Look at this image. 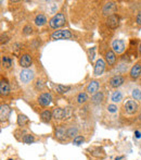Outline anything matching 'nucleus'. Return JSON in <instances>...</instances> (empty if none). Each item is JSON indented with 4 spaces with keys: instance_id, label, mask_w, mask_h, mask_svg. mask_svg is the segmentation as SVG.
Wrapping results in <instances>:
<instances>
[{
    "instance_id": "f257e3e1",
    "label": "nucleus",
    "mask_w": 141,
    "mask_h": 160,
    "mask_svg": "<svg viewBox=\"0 0 141 160\" xmlns=\"http://www.w3.org/2000/svg\"><path fill=\"white\" fill-rule=\"evenodd\" d=\"M73 115V110L70 108H54L52 111V119L56 121L70 119Z\"/></svg>"
},
{
    "instance_id": "f03ea898",
    "label": "nucleus",
    "mask_w": 141,
    "mask_h": 160,
    "mask_svg": "<svg viewBox=\"0 0 141 160\" xmlns=\"http://www.w3.org/2000/svg\"><path fill=\"white\" fill-rule=\"evenodd\" d=\"M65 21H66V19H65L64 13H62V12L57 13L56 15H53V17L49 20V26L51 28H59L62 25H64Z\"/></svg>"
},
{
    "instance_id": "7ed1b4c3",
    "label": "nucleus",
    "mask_w": 141,
    "mask_h": 160,
    "mask_svg": "<svg viewBox=\"0 0 141 160\" xmlns=\"http://www.w3.org/2000/svg\"><path fill=\"white\" fill-rule=\"evenodd\" d=\"M124 109H125V112L127 114H136V113L139 111V105L136 100L134 99H127L124 104Z\"/></svg>"
},
{
    "instance_id": "20e7f679",
    "label": "nucleus",
    "mask_w": 141,
    "mask_h": 160,
    "mask_svg": "<svg viewBox=\"0 0 141 160\" xmlns=\"http://www.w3.org/2000/svg\"><path fill=\"white\" fill-rule=\"evenodd\" d=\"M72 37V33L69 30H59L50 35L52 41H60V39H70Z\"/></svg>"
},
{
    "instance_id": "39448f33",
    "label": "nucleus",
    "mask_w": 141,
    "mask_h": 160,
    "mask_svg": "<svg viewBox=\"0 0 141 160\" xmlns=\"http://www.w3.org/2000/svg\"><path fill=\"white\" fill-rule=\"evenodd\" d=\"M20 80L22 83L28 84L34 80V71L30 70V69H24L20 73Z\"/></svg>"
},
{
    "instance_id": "423d86ee",
    "label": "nucleus",
    "mask_w": 141,
    "mask_h": 160,
    "mask_svg": "<svg viewBox=\"0 0 141 160\" xmlns=\"http://www.w3.org/2000/svg\"><path fill=\"white\" fill-rule=\"evenodd\" d=\"M117 11V4L115 2H107L104 4L102 9V14L104 17H111V15H114V13Z\"/></svg>"
},
{
    "instance_id": "0eeeda50",
    "label": "nucleus",
    "mask_w": 141,
    "mask_h": 160,
    "mask_svg": "<svg viewBox=\"0 0 141 160\" xmlns=\"http://www.w3.org/2000/svg\"><path fill=\"white\" fill-rule=\"evenodd\" d=\"M125 43L124 41H122V39H115V41H113V43H112V50H113L115 53H123L125 51Z\"/></svg>"
},
{
    "instance_id": "6e6552de",
    "label": "nucleus",
    "mask_w": 141,
    "mask_h": 160,
    "mask_svg": "<svg viewBox=\"0 0 141 160\" xmlns=\"http://www.w3.org/2000/svg\"><path fill=\"white\" fill-rule=\"evenodd\" d=\"M105 70V62L103 59H98L96 62V65H94V70H93V75L94 76H100L102 75V73Z\"/></svg>"
},
{
    "instance_id": "1a4fd4ad",
    "label": "nucleus",
    "mask_w": 141,
    "mask_h": 160,
    "mask_svg": "<svg viewBox=\"0 0 141 160\" xmlns=\"http://www.w3.org/2000/svg\"><path fill=\"white\" fill-rule=\"evenodd\" d=\"M125 82V77L123 75H114L113 77H111L109 81V84L111 87L113 88H117L121 85H123Z\"/></svg>"
},
{
    "instance_id": "9d476101",
    "label": "nucleus",
    "mask_w": 141,
    "mask_h": 160,
    "mask_svg": "<svg viewBox=\"0 0 141 160\" xmlns=\"http://www.w3.org/2000/svg\"><path fill=\"white\" fill-rule=\"evenodd\" d=\"M38 103L39 105L43 107H48L52 103V96L50 93H43L40 96L38 97Z\"/></svg>"
},
{
    "instance_id": "9b49d317",
    "label": "nucleus",
    "mask_w": 141,
    "mask_h": 160,
    "mask_svg": "<svg viewBox=\"0 0 141 160\" xmlns=\"http://www.w3.org/2000/svg\"><path fill=\"white\" fill-rule=\"evenodd\" d=\"M54 136L60 142L66 141V139L69 138V137H67V130L65 128H63V126H59L56 130V132H54Z\"/></svg>"
},
{
    "instance_id": "f8f14e48",
    "label": "nucleus",
    "mask_w": 141,
    "mask_h": 160,
    "mask_svg": "<svg viewBox=\"0 0 141 160\" xmlns=\"http://www.w3.org/2000/svg\"><path fill=\"white\" fill-rule=\"evenodd\" d=\"M19 63H20V65H21L22 68H24V69H28L30 65H32V63H33V59H32V57H30V55H27V53H25V55H22L21 57H20V59H19Z\"/></svg>"
},
{
    "instance_id": "ddd939ff",
    "label": "nucleus",
    "mask_w": 141,
    "mask_h": 160,
    "mask_svg": "<svg viewBox=\"0 0 141 160\" xmlns=\"http://www.w3.org/2000/svg\"><path fill=\"white\" fill-rule=\"evenodd\" d=\"M99 87H100V84H99L98 81H91L88 84L87 87H86V93H87V94L94 95L96 93H98Z\"/></svg>"
},
{
    "instance_id": "4468645a",
    "label": "nucleus",
    "mask_w": 141,
    "mask_h": 160,
    "mask_svg": "<svg viewBox=\"0 0 141 160\" xmlns=\"http://www.w3.org/2000/svg\"><path fill=\"white\" fill-rule=\"evenodd\" d=\"M130 77L133 80H137L141 75V62H137L135 65H133L130 70Z\"/></svg>"
},
{
    "instance_id": "2eb2a0df",
    "label": "nucleus",
    "mask_w": 141,
    "mask_h": 160,
    "mask_svg": "<svg viewBox=\"0 0 141 160\" xmlns=\"http://www.w3.org/2000/svg\"><path fill=\"white\" fill-rule=\"evenodd\" d=\"M107 25L111 28H116L120 25V17L115 14L107 17Z\"/></svg>"
},
{
    "instance_id": "dca6fc26",
    "label": "nucleus",
    "mask_w": 141,
    "mask_h": 160,
    "mask_svg": "<svg viewBox=\"0 0 141 160\" xmlns=\"http://www.w3.org/2000/svg\"><path fill=\"white\" fill-rule=\"evenodd\" d=\"M11 113V109L9 106L7 105H1L0 107V118H1V121L3 122L4 120H7L9 118Z\"/></svg>"
},
{
    "instance_id": "f3484780",
    "label": "nucleus",
    "mask_w": 141,
    "mask_h": 160,
    "mask_svg": "<svg viewBox=\"0 0 141 160\" xmlns=\"http://www.w3.org/2000/svg\"><path fill=\"white\" fill-rule=\"evenodd\" d=\"M105 60L110 65H114L116 63V56L113 50H107L105 53Z\"/></svg>"
},
{
    "instance_id": "a211bd4d",
    "label": "nucleus",
    "mask_w": 141,
    "mask_h": 160,
    "mask_svg": "<svg viewBox=\"0 0 141 160\" xmlns=\"http://www.w3.org/2000/svg\"><path fill=\"white\" fill-rule=\"evenodd\" d=\"M0 94H1V96H7L10 94V85L3 80L0 83Z\"/></svg>"
},
{
    "instance_id": "6ab92c4d",
    "label": "nucleus",
    "mask_w": 141,
    "mask_h": 160,
    "mask_svg": "<svg viewBox=\"0 0 141 160\" xmlns=\"http://www.w3.org/2000/svg\"><path fill=\"white\" fill-rule=\"evenodd\" d=\"M52 119V112L50 110H45L40 113V120L43 123H49Z\"/></svg>"
},
{
    "instance_id": "aec40b11",
    "label": "nucleus",
    "mask_w": 141,
    "mask_h": 160,
    "mask_svg": "<svg viewBox=\"0 0 141 160\" xmlns=\"http://www.w3.org/2000/svg\"><path fill=\"white\" fill-rule=\"evenodd\" d=\"M47 17H46V15L45 14H38V15H36V17H35V20H34V23L36 24L37 26H43V25H45L46 23H47Z\"/></svg>"
},
{
    "instance_id": "412c9836",
    "label": "nucleus",
    "mask_w": 141,
    "mask_h": 160,
    "mask_svg": "<svg viewBox=\"0 0 141 160\" xmlns=\"http://www.w3.org/2000/svg\"><path fill=\"white\" fill-rule=\"evenodd\" d=\"M103 99H104V95H103V93L102 92H98V93H96L94 95H92V97H91V100H92V103L93 104H101L103 101Z\"/></svg>"
},
{
    "instance_id": "4be33fe9",
    "label": "nucleus",
    "mask_w": 141,
    "mask_h": 160,
    "mask_svg": "<svg viewBox=\"0 0 141 160\" xmlns=\"http://www.w3.org/2000/svg\"><path fill=\"white\" fill-rule=\"evenodd\" d=\"M58 10V4L54 1H48L47 2V11L49 14H54Z\"/></svg>"
},
{
    "instance_id": "5701e85b",
    "label": "nucleus",
    "mask_w": 141,
    "mask_h": 160,
    "mask_svg": "<svg viewBox=\"0 0 141 160\" xmlns=\"http://www.w3.org/2000/svg\"><path fill=\"white\" fill-rule=\"evenodd\" d=\"M1 62H2V65L3 68L6 69H10L11 66L13 65V60L11 57H8V56H3L1 59Z\"/></svg>"
},
{
    "instance_id": "b1692460",
    "label": "nucleus",
    "mask_w": 141,
    "mask_h": 160,
    "mask_svg": "<svg viewBox=\"0 0 141 160\" xmlns=\"http://www.w3.org/2000/svg\"><path fill=\"white\" fill-rule=\"evenodd\" d=\"M111 99L114 104L121 103V101L123 100V93L121 92V90H116V92H114L113 94H112Z\"/></svg>"
},
{
    "instance_id": "393cba45",
    "label": "nucleus",
    "mask_w": 141,
    "mask_h": 160,
    "mask_svg": "<svg viewBox=\"0 0 141 160\" xmlns=\"http://www.w3.org/2000/svg\"><path fill=\"white\" fill-rule=\"evenodd\" d=\"M87 100H88V95H87V93L83 92V93H79V94L77 95L76 101H77V104H78V105H83V104H85Z\"/></svg>"
},
{
    "instance_id": "a878e982",
    "label": "nucleus",
    "mask_w": 141,
    "mask_h": 160,
    "mask_svg": "<svg viewBox=\"0 0 141 160\" xmlns=\"http://www.w3.org/2000/svg\"><path fill=\"white\" fill-rule=\"evenodd\" d=\"M76 136H78V128L76 126H70V128H67V137L69 138L74 139Z\"/></svg>"
},
{
    "instance_id": "bb28decb",
    "label": "nucleus",
    "mask_w": 141,
    "mask_h": 160,
    "mask_svg": "<svg viewBox=\"0 0 141 160\" xmlns=\"http://www.w3.org/2000/svg\"><path fill=\"white\" fill-rule=\"evenodd\" d=\"M28 122H30V119H28L25 114H19V117H17V124H19V126H22V128H23V126H25Z\"/></svg>"
},
{
    "instance_id": "cd10ccee",
    "label": "nucleus",
    "mask_w": 141,
    "mask_h": 160,
    "mask_svg": "<svg viewBox=\"0 0 141 160\" xmlns=\"http://www.w3.org/2000/svg\"><path fill=\"white\" fill-rule=\"evenodd\" d=\"M72 90V87L70 86H65V85H57L56 86V90L58 94H66V93H69L70 90Z\"/></svg>"
},
{
    "instance_id": "c85d7f7f",
    "label": "nucleus",
    "mask_w": 141,
    "mask_h": 160,
    "mask_svg": "<svg viewBox=\"0 0 141 160\" xmlns=\"http://www.w3.org/2000/svg\"><path fill=\"white\" fill-rule=\"evenodd\" d=\"M22 141L25 144H32L35 142V137H34V135H32V134H25L23 136V138H22Z\"/></svg>"
},
{
    "instance_id": "c756f323",
    "label": "nucleus",
    "mask_w": 141,
    "mask_h": 160,
    "mask_svg": "<svg viewBox=\"0 0 141 160\" xmlns=\"http://www.w3.org/2000/svg\"><path fill=\"white\" fill-rule=\"evenodd\" d=\"M91 155L93 157H97V158H103V157L105 156L104 152H103L101 148H96V150H92Z\"/></svg>"
},
{
    "instance_id": "7c9ffc66",
    "label": "nucleus",
    "mask_w": 141,
    "mask_h": 160,
    "mask_svg": "<svg viewBox=\"0 0 141 160\" xmlns=\"http://www.w3.org/2000/svg\"><path fill=\"white\" fill-rule=\"evenodd\" d=\"M84 141H85V137H84L83 135H78V136H76L74 139H73V144L76 146H79L84 143Z\"/></svg>"
},
{
    "instance_id": "2f4dec72",
    "label": "nucleus",
    "mask_w": 141,
    "mask_h": 160,
    "mask_svg": "<svg viewBox=\"0 0 141 160\" xmlns=\"http://www.w3.org/2000/svg\"><path fill=\"white\" fill-rule=\"evenodd\" d=\"M131 95H133L135 100H141V90H139V88H135L133 93H131Z\"/></svg>"
},
{
    "instance_id": "473e14b6",
    "label": "nucleus",
    "mask_w": 141,
    "mask_h": 160,
    "mask_svg": "<svg viewBox=\"0 0 141 160\" xmlns=\"http://www.w3.org/2000/svg\"><path fill=\"white\" fill-rule=\"evenodd\" d=\"M117 106L116 105H114V104H111V105H109L107 106V111L109 112H111V113H115V112H117Z\"/></svg>"
},
{
    "instance_id": "72a5a7b5",
    "label": "nucleus",
    "mask_w": 141,
    "mask_h": 160,
    "mask_svg": "<svg viewBox=\"0 0 141 160\" xmlns=\"http://www.w3.org/2000/svg\"><path fill=\"white\" fill-rule=\"evenodd\" d=\"M23 33L25 35H28V34H32L33 33V27L30 25H26V26H24V28H23Z\"/></svg>"
},
{
    "instance_id": "f704fd0d",
    "label": "nucleus",
    "mask_w": 141,
    "mask_h": 160,
    "mask_svg": "<svg viewBox=\"0 0 141 160\" xmlns=\"http://www.w3.org/2000/svg\"><path fill=\"white\" fill-rule=\"evenodd\" d=\"M94 50H96V48H94V47L90 48V49L88 50V53H89V58H90V60H91V62L93 61V59H94Z\"/></svg>"
},
{
    "instance_id": "c9c22d12",
    "label": "nucleus",
    "mask_w": 141,
    "mask_h": 160,
    "mask_svg": "<svg viewBox=\"0 0 141 160\" xmlns=\"http://www.w3.org/2000/svg\"><path fill=\"white\" fill-rule=\"evenodd\" d=\"M43 87H45V84L38 80V81H37V83H36V88H37V90H41Z\"/></svg>"
},
{
    "instance_id": "e433bc0d",
    "label": "nucleus",
    "mask_w": 141,
    "mask_h": 160,
    "mask_svg": "<svg viewBox=\"0 0 141 160\" xmlns=\"http://www.w3.org/2000/svg\"><path fill=\"white\" fill-rule=\"evenodd\" d=\"M136 22H137V24L141 25V11L137 14V17H136Z\"/></svg>"
},
{
    "instance_id": "4c0bfd02",
    "label": "nucleus",
    "mask_w": 141,
    "mask_h": 160,
    "mask_svg": "<svg viewBox=\"0 0 141 160\" xmlns=\"http://www.w3.org/2000/svg\"><path fill=\"white\" fill-rule=\"evenodd\" d=\"M135 136H136V138H140L141 133L139 132V131H135Z\"/></svg>"
},
{
    "instance_id": "58836bf2",
    "label": "nucleus",
    "mask_w": 141,
    "mask_h": 160,
    "mask_svg": "<svg viewBox=\"0 0 141 160\" xmlns=\"http://www.w3.org/2000/svg\"><path fill=\"white\" fill-rule=\"evenodd\" d=\"M139 52H140V55H141V43H140V45H139Z\"/></svg>"
},
{
    "instance_id": "ea45409f",
    "label": "nucleus",
    "mask_w": 141,
    "mask_h": 160,
    "mask_svg": "<svg viewBox=\"0 0 141 160\" xmlns=\"http://www.w3.org/2000/svg\"><path fill=\"white\" fill-rule=\"evenodd\" d=\"M8 160H14V159H12V158H9Z\"/></svg>"
}]
</instances>
